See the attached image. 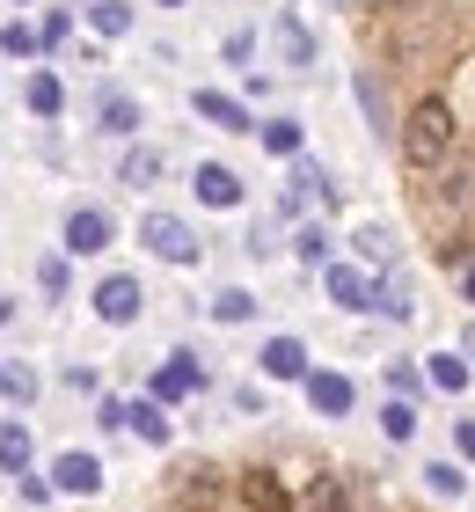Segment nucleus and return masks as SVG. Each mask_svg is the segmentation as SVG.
Listing matches in <instances>:
<instances>
[{
	"label": "nucleus",
	"instance_id": "1",
	"mask_svg": "<svg viewBox=\"0 0 475 512\" xmlns=\"http://www.w3.org/2000/svg\"><path fill=\"white\" fill-rule=\"evenodd\" d=\"M454 139H461V125H454V103L446 96H424L410 118H402V154H410V169H446L454 161Z\"/></svg>",
	"mask_w": 475,
	"mask_h": 512
},
{
	"label": "nucleus",
	"instance_id": "2",
	"mask_svg": "<svg viewBox=\"0 0 475 512\" xmlns=\"http://www.w3.org/2000/svg\"><path fill=\"white\" fill-rule=\"evenodd\" d=\"M139 242H147L161 264H198V235H190L176 213H147L139 220Z\"/></svg>",
	"mask_w": 475,
	"mask_h": 512
},
{
	"label": "nucleus",
	"instance_id": "3",
	"mask_svg": "<svg viewBox=\"0 0 475 512\" xmlns=\"http://www.w3.org/2000/svg\"><path fill=\"white\" fill-rule=\"evenodd\" d=\"M139 308H147V293H139V278H103V286H95V315L103 322H139Z\"/></svg>",
	"mask_w": 475,
	"mask_h": 512
},
{
	"label": "nucleus",
	"instance_id": "4",
	"mask_svg": "<svg viewBox=\"0 0 475 512\" xmlns=\"http://www.w3.org/2000/svg\"><path fill=\"white\" fill-rule=\"evenodd\" d=\"M66 249H74V256L110 249V213H103V205H74V213H66Z\"/></svg>",
	"mask_w": 475,
	"mask_h": 512
},
{
	"label": "nucleus",
	"instance_id": "5",
	"mask_svg": "<svg viewBox=\"0 0 475 512\" xmlns=\"http://www.w3.org/2000/svg\"><path fill=\"white\" fill-rule=\"evenodd\" d=\"M52 483H59V491H74V498H95V491H103V461H95V454H59L52 461Z\"/></svg>",
	"mask_w": 475,
	"mask_h": 512
},
{
	"label": "nucleus",
	"instance_id": "6",
	"mask_svg": "<svg viewBox=\"0 0 475 512\" xmlns=\"http://www.w3.org/2000/svg\"><path fill=\"white\" fill-rule=\"evenodd\" d=\"M256 359H264L271 381H307V344H300V337H271Z\"/></svg>",
	"mask_w": 475,
	"mask_h": 512
},
{
	"label": "nucleus",
	"instance_id": "7",
	"mask_svg": "<svg viewBox=\"0 0 475 512\" xmlns=\"http://www.w3.org/2000/svg\"><path fill=\"white\" fill-rule=\"evenodd\" d=\"M439 205H454V213H468L475 205V154H454L439 169Z\"/></svg>",
	"mask_w": 475,
	"mask_h": 512
},
{
	"label": "nucleus",
	"instance_id": "8",
	"mask_svg": "<svg viewBox=\"0 0 475 512\" xmlns=\"http://www.w3.org/2000/svg\"><path fill=\"white\" fill-rule=\"evenodd\" d=\"M242 505H249V512H293V491H285L271 469H249V476H242Z\"/></svg>",
	"mask_w": 475,
	"mask_h": 512
},
{
	"label": "nucleus",
	"instance_id": "9",
	"mask_svg": "<svg viewBox=\"0 0 475 512\" xmlns=\"http://www.w3.org/2000/svg\"><path fill=\"white\" fill-rule=\"evenodd\" d=\"M190 183H198V198H205V205H220V213H227V205H242V176L220 169V161H205V169L190 176Z\"/></svg>",
	"mask_w": 475,
	"mask_h": 512
},
{
	"label": "nucleus",
	"instance_id": "10",
	"mask_svg": "<svg viewBox=\"0 0 475 512\" xmlns=\"http://www.w3.org/2000/svg\"><path fill=\"white\" fill-rule=\"evenodd\" d=\"M198 118H212L220 132H256V118L234 96H220V88H198Z\"/></svg>",
	"mask_w": 475,
	"mask_h": 512
},
{
	"label": "nucleus",
	"instance_id": "11",
	"mask_svg": "<svg viewBox=\"0 0 475 512\" xmlns=\"http://www.w3.org/2000/svg\"><path fill=\"white\" fill-rule=\"evenodd\" d=\"M95 118H103V132L132 139V132H139V103L125 96V88H103V103H95Z\"/></svg>",
	"mask_w": 475,
	"mask_h": 512
},
{
	"label": "nucleus",
	"instance_id": "12",
	"mask_svg": "<svg viewBox=\"0 0 475 512\" xmlns=\"http://www.w3.org/2000/svg\"><path fill=\"white\" fill-rule=\"evenodd\" d=\"M307 403H315L322 417H344L351 410V381L344 374H307Z\"/></svg>",
	"mask_w": 475,
	"mask_h": 512
},
{
	"label": "nucleus",
	"instance_id": "13",
	"mask_svg": "<svg viewBox=\"0 0 475 512\" xmlns=\"http://www.w3.org/2000/svg\"><path fill=\"white\" fill-rule=\"evenodd\" d=\"M329 300H337V308H373V286H366V271H351V264H329Z\"/></svg>",
	"mask_w": 475,
	"mask_h": 512
},
{
	"label": "nucleus",
	"instance_id": "14",
	"mask_svg": "<svg viewBox=\"0 0 475 512\" xmlns=\"http://www.w3.org/2000/svg\"><path fill=\"white\" fill-rule=\"evenodd\" d=\"M117 183H125V191H147V183H161V147H132L125 161H117Z\"/></svg>",
	"mask_w": 475,
	"mask_h": 512
},
{
	"label": "nucleus",
	"instance_id": "15",
	"mask_svg": "<svg viewBox=\"0 0 475 512\" xmlns=\"http://www.w3.org/2000/svg\"><path fill=\"white\" fill-rule=\"evenodd\" d=\"M205 374H198V359H176V366H161V374H154V395H161V403H176V395H190V388H198Z\"/></svg>",
	"mask_w": 475,
	"mask_h": 512
},
{
	"label": "nucleus",
	"instance_id": "16",
	"mask_svg": "<svg viewBox=\"0 0 475 512\" xmlns=\"http://www.w3.org/2000/svg\"><path fill=\"white\" fill-rule=\"evenodd\" d=\"M0 469L30 476V432H22V425H0Z\"/></svg>",
	"mask_w": 475,
	"mask_h": 512
},
{
	"label": "nucleus",
	"instance_id": "17",
	"mask_svg": "<svg viewBox=\"0 0 475 512\" xmlns=\"http://www.w3.org/2000/svg\"><path fill=\"white\" fill-rule=\"evenodd\" d=\"M125 425H132L139 439H154V447H169V417H161V403H139V410H125Z\"/></svg>",
	"mask_w": 475,
	"mask_h": 512
},
{
	"label": "nucleus",
	"instance_id": "18",
	"mask_svg": "<svg viewBox=\"0 0 475 512\" xmlns=\"http://www.w3.org/2000/svg\"><path fill=\"white\" fill-rule=\"evenodd\" d=\"M30 110H37V118H59V110H66V88H59L52 74H30Z\"/></svg>",
	"mask_w": 475,
	"mask_h": 512
},
{
	"label": "nucleus",
	"instance_id": "19",
	"mask_svg": "<svg viewBox=\"0 0 475 512\" xmlns=\"http://www.w3.org/2000/svg\"><path fill=\"white\" fill-rule=\"evenodd\" d=\"M307 512H351V491L337 476H315V491H307Z\"/></svg>",
	"mask_w": 475,
	"mask_h": 512
},
{
	"label": "nucleus",
	"instance_id": "20",
	"mask_svg": "<svg viewBox=\"0 0 475 512\" xmlns=\"http://www.w3.org/2000/svg\"><path fill=\"white\" fill-rule=\"evenodd\" d=\"M88 22H95L103 37H125V30H132V8H125V0H95V8H88Z\"/></svg>",
	"mask_w": 475,
	"mask_h": 512
},
{
	"label": "nucleus",
	"instance_id": "21",
	"mask_svg": "<svg viewBox=\"0 0 475 512\" xmlns=\"http://www.w3.org/2000/svg\"><path fill=\"white\" fill-rule=\"evenodd\" d=\"M0 52H15V59H30V52H44V37L30 30V22H0Z\"/></svg>",
	"mask_w": 475,
	"mask_h": 512
},
{
	"label": "nucleus",
	"instance_id": "22",
	"mask_svg": "<svg viewBox=\"0 0 475 512\" xmlns=\"http://www.w3.org/2000/svg\"><path fill=\"white\" fill-rule=\"evenodd\" d=\"M278 44H285V59H293V66H307V59H315V37H307L300 22H293V15L278 22Z\"/></svg>",
	"mask_w": 475,
	"mask_h": 512
},
{
	"label": "nucleus",
	"instance_id": "23",
	"mask_svg": "<svg viewBox=\"0 0 475 512\" xmlns=\"http://www.w3.org/2000/svg\"><path fill=\"white\" fill-rule=\"evenodd\" d=\"M424 483H432L439 498H461V491H468V476L454 469V461H432V469H424Z\"/></svg>",
	"mask_w": 475,
	"mask_h": 512
},
{
	"label": "nucleus",
	"instance_id": "24",
	"mask_svg": "<svg viewBox=\"0 0 475 512\" xmlns=\"http://www.w3.org/2000/svg\"><path fill=\"white\" fill-rule=\"evenodd\" d=\"M264 147H271V154H300V125H293V118H271V125H264Z\"/></svg>",
	"mask_w": 475,
	"mask_h": 512
},
{
	"label": "nucleus",
	"instance_id": "25",
	"mask_svg": "<svg viewBox=\"0 0 475 512\" xmlns=\"http://www.w3.org/2000/svg\"><path fill=\"white\" fill-rule=\"evenodd\" d=\"M380 432H388V439H410V432H417V410H410V403H388V410H380Z\"/></svg>",
	"mask_w": 475,
	"mask_h": 512
},
{
	"label": "nucleus",
	"instance_id": "26",
	"mask_svg": "<svg viewBox=\"0 0 475 512\" xmlns=\"http://www.w3.org/2000/svg\"><path fill=\"white\" fill-rule=\"evenodd\" d=\"M183 498H190V505H212V498H220V476H212V469H190V476H183Z\"/></svg>",
	"mask_w": 475,
	"mask_h": 512
},
{
	"label": "nucleus",
	"instance_id": "27",
	"mask_svg": "<svg viewBox=\"0 0 475 512\" xmlns=\"http://www.w3.org/2000/svg\"><path fill=\"white\" fill-rule=\"evenodd\" d=\"M432 388L461 395V388H468V366H461V359H432Z\"/></svg>",
	"mask_w": 475,
	"mask_h": 512
},
{
	"label": "nucleus",
	"instance_id": "28",
	"mask_svg": "<svg viewBox=\"0 0 475 512\" xmlns=\"http://www.w3.org/2000/svg\"><path fill=\"white\" fill-rule=\"evenodd\" d=\"M212 315H220V322H249L256 300H249V293H220V300H212Z\"/></svg>",
	"mask_w": 475,
	"mask_h": 512
},
{
	"label": "nucleus",
	"instance_id": "29",
	"mask_svg": "<svg viewBox=\"0 0 475 512\" xmlns=\"http://www.w3.org/2000/svg\"><path fill=\"white\" fill-rule=\"evenodd\" d=\"M359 103H366V118H373V132H388V110H380V88H373V74H359Z\"/></svg>",
	"mask_w": 475,
	"mask_h": 512
},
{
	"label": "nucleus",
	"instance_id": "30",
	"mask_svg": "<svg viewBox=\"0 0 475 512\" xmlns=\"http://www.w3.org/2000/svg\"><path fill=\"white\" fill-rule=\"evenodd\" d=\"M37 381L30 374H22V366H0V395H15V403H22V395H30Z\"/></svg>",
	"mask_w": 475,
	"mask_h": 512
},
{
	"label": "nucleus",
	"instance_id": "31",
	"mask_svg": "<svg viewBox=\"0 0 475 512\" xmlns=\"http://www.w3.org/2000/svg\"><path fill=\"white\" fill-rule=\"evenodd\" d=\"M300 256H307V264H322V256H329V235H322V227H300Z\"/></svg>",
	"mask_w": 475,
	"mask_h": 512
},
{
	"label": "nucleus",
	"instance_id": "32",
	"mask_svg": "<svg viewBox=\"0 0 475 512\" xmlns=\"http://www.w3.org/2000/svg\"><path fill=\"white\" fill-rule=\"evenodd\" d=\"M359 256H388V235H380V227H359Z\"/></svg>",
	"mask_w": 475,
	"mask_h": 512
},
{
	"label": "nucleus",
	"instance_id": "33",
	"mask_svg": "<svg viewBox=\"0 0 475 512\" xmlns=\"http://www.w3.org/2000/svg\"><path fill=\"white\" fill-rule=\"evenodd\" d=\"M461 454H475V425H461Z\"/></svg>",
	"mask_w": 475,
	"mask_h": 512
},
{
	"label": "nucleus",
	"instance_id": "34",
	"mask_svg": "<svg viewBox=\"0 0 475 512\" xmlns=\"http://www.w3.org/2000/svg\"><path fill=\"white\" fill-rule=\"evenodd\" d=\"M461 293H468V300H475V264H468V271H461Z\"/></svg>",
	"mask_w": 475,
	"mask_h": 512
},
{
	"label": "nucleus",
	"instance_id": "35",
	"mask_svg": "<svg viewBox=\"0 0 475 512\" xmlns=\"http://www.w3.org/2000/svg\"><path fill=\"white\" fill-rule=\"evenodd\" d=\"M380 8H424V0H380Z\"/></svg>",
	"mask_w": 475,
	"mask_h": 512
},
{
	"label": "nucleus",
	"instance_id": "36",
	"mask_svg": "<svg viewBox=\"0 0 475 512\" xmlns=\"http://www.w3.org/2000/svg\"><path fill=\"white\" fill-rule=\"evenodd\" d=\"M161 8H183V0H161Z\"/></svg>",
	"mask_w": 475,
	"mask_h": 512
},
{
	"label": "nucleus",
	"instance_id": "37",
	"mask_svg": "<svg viewBox=\"0 0 475 512\" xmlns=\"http://www.w3.org/2000/svg\"><path fill=\"white\" fill-rule=\"evenodd\" d=\"M468 352H475V337H468Z\"/></svg>",
	"mask_w": 475,
	"mask_h": 512
}]
</instances>
